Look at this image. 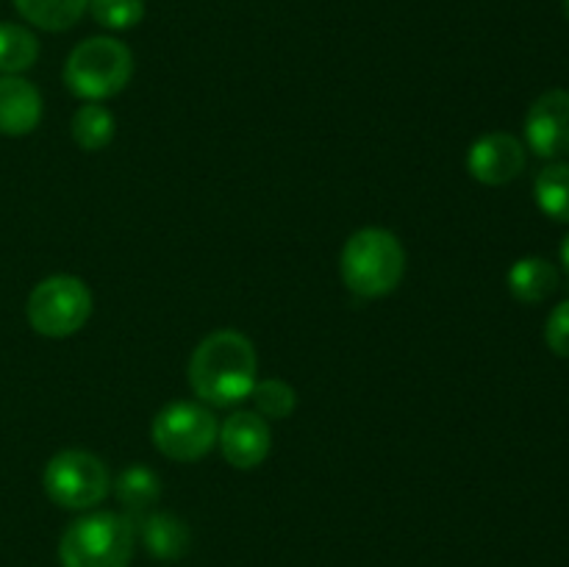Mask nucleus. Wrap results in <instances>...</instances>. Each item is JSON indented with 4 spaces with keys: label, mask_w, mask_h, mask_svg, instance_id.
<instances>
[{
    "label": "nucleus",
    "mask_w": 569,
    "mask_h": 567,
    "mask_svg": "<svg viewBox=\"0 0 569 567\" xmlns=\"http://www.w3.org/2000/svg\"><path fill=\"white\" fill-rule=\"evenodd\" d=\"M256 348L244 334L214 331L189 359V387L209 406H237L256 387Z\"/></svg>",
    "instance_id": "f257e3e1"
},
{
    "label": "nucleus",
    "mask_w": 569,
    "mask_h": 567,
    "mask_svg": "<svg viewBox=\"0 0 569 567\" xmlns=\"http://www.w3.org/2000/svg\"><path fill=\"white\" fill-rule=\"evenodd\" d=\"M406 250L387 228H361L342 248V281L359 298H383L403 281Z\"/></svg>",
    "instance_id": "f03ea898"
},
{
    "label": "nucleus",
    "mask_w": 569,
    "mask_h": 567,
    "mask_svg": "<svg viewBox=\"0 0 569 567\" xmlns=\"http://www.w3.org/2000/svg\"><path fill=\"white\" fill-rule=\"evenodd\" d=\"M137 526L117 511H92L72 523L59 543L61 567H128Z\"/></svg>",
    "instance_id": "7ed1b4c3"
},
{
    "label": "nucleus",
    "mask_w": 569,
    "mask_h": 567,
    "mask_svg": "<svg viewBox=\"0 0 569 567\" xmlns=\"http://www.w3.org/2000/svg\"><path fill=\"white\" fill-rule=\"evenodd\" d=\"M133 76V56L128 44L111 37H92L76 44L64 64V83L76 98L98 103L114 98Z\"/></svg>",
    "instance_id": "20e7f679"
},
{
    "label": "nucleus",
    "mask_w": 569,
    "mask_h": 567,
    "mask_svg": "<svg viewBox=\"0 0 569 567\" xmlns=\"http://www.w3.org/2000/svg\"><path fill=\"white\" fill-rule=\"evenodd\" d=\"M92 315V292L76 276H50L33 287L28 298V322L50 339L72 337Z\"/></svg>",
    "instance_id": "39448f33"
},
{
    "label": "nucleus",
    "mask_w": 569,
    "mask_h": 567,
    "mask_svg": "<svg viewBox=\"0 0 569 567\" xmlns=\"http://www.w3.org/2000/svg\"><path fill=\"white\" fill-rule=\"evenodd\" d=\"M109 467L89 450H59L44 467V493L61 509H92L109 495Z\"/></svg>",
    "instance_id": "423d86ee"
},
{
    "label": "nucleus",
    "mask_w": 569,
    "mask_h": 567,
    "mask_svg": "<svg viewBox=\"0 0 569 567\" xmlns=\"http://www.w3.org/2000/svg\"><path fill=\"white\" fill-rule=\"evenodd\" d=\"M150 434H153L156 448L167 459L198 461L214 448L220 428H217V417L211 415V409L189 404V400H176L153 417Z\"/></svg>",
    "instance_id": "0eeeda50"
},
{
    "label": "nucleus",
    "mask_w": 569,
    "mask_h": 567,
    "mask_svg": "<svg viewBox=\"0 0 569 567\" xmlns=\"http://www.w3.org/2000/svg\"><path fill=\"white\" fill-rule=\"evenodd\" d=\"M526 139L542 159L569 156V92L550 89L539 94L526 117Z\"/></svg>",
    "instance_id": "6e6552de"
},
{
    "label": "nucleus",
    "mask_w": 569,
    "mask_h": 567,
    "mask_svg": "<svg viewBox=\"0 0 569 567\" xmlns=\"http://www.w3.org/2000/svg\"><path fill=\"white\" fill-rule=\"evenodd\" d=\"M467 170L487 187H503L526 170V148L511 133H487L472 142L470 153H467Z\"/></svg>",
    "instance_id": "1a4fd4ad"
},
{
    "label": "nucleus",
    "mask_w": 569,
    "mask_h": 567,
    "mask_svg": "<svg viewBox=\"0 0 569 567\" xmlns=\"http://www.w3.org/2000/svg\"><path fill=\"white\" fill-rule=\"evenodd\" d=\"M217 439H220L228 465L239 467V470H253L270 456V422L256 411H237V415L228 417L220 426Z\"/></svg>",
    "instance_id": "9d476101"
},
{
    "label": "nucleus",
    "mask_w": 569,
    "mask_h": 567,
    "mask_svg": "<svg viewBox=\"0 0 569 567\" xmlns=\"http://www.w3.org/2000/svg\"><path fill=\"white\" fill-rule=\"evenodd\" d=\"M42 120V98L37 87L20 76L0 78V133L26 137Z\"/></svg>",
    "instance_id": "9b49d317"
},
{
    "label": "nucleus",
    "mask_w": 569,
    "mask_h": 567,
    "mask_svg": "<svg viewBox=\"0 0 569 567\" xmlns=\"http://www.w3.org/2000/svg\"><path fill=\"white\" fill-rule=\"evenodd\" d=\"M133 526H137L148 554L156 556V559L176 561L189 550L187 523L181 517L170 515V511H150V515H142V520L133 523Z\"/></svg>",
    "instance_id": "f8f14e48"
},
{
    "label": "nucleus",
    "mask_w": 569,
    "mask_h": 567,
    "mask_svg": "<svg viewBox=\"0 0 569 567\" xmlns=\"http://www.w3.org/2000/svg\"><path fill=\"white\" fill-rule=\"evenodd\" d=\"M559 287V270L542 256H526L509 270V292L520 304H542Z\"/></svg>",
    "instance_id": "ddd939ff"
},
{
    "label": "nucleus",
    "mask_w": 569,
    "mask_h": 567,
    "mask_svg": "<svg viewBox=\"0 0 569 567\" xmlns=\"http://www.w3.org/2000/svg\"><path fill=\"white\" fill-rule=\"evenodd\" d=\"M114 493L122 509L131 511V515H144V511H150V506L159 504L161 481L150 467L133 465L120 472V478L114 484Z\"/></svg>",
    "instance_id": "4468645a"
},
{
    "label": "nucleus",
    "mask_w": 569,
    "mask_h": 567,
    "mask_svg": "<svg viewBox=\"0 0 569 567\" xmlns=\"http://www.w3.org/2000/svg\"><path fill=\"white\" fill-rule=\"evenodd\" d=\"M17 11L42 31H67L89 9V0H14Z\"/></svg>",
    "instance_id": "2eb2a0df"
},
{
    "label": "nucleus",
    "mask_w": 569,
    "mask_h": 567,
    "mask_svg": "<svg viewBox=\"0 0 569 567\" xmlns=\"http://www.w3.org/2000/svg\"><path fill=\"white\" fill-rule=\"evenodd\" d=\"M537 203L550 220L569 222V161L548 165L533 181Z\"/></svg>",
    "instance_id": "dca6fc26"
},
{
    "label": "nucleus",
    "mask_w": 569,
    "mask_h": 567,
    "mask_svg": "<svg viewBox=\"0 0 569 567\" xmlns=\"http://www.w3.org/2000/svg\"><path fill=\"white\" fill-rule=\"evenodd\" d=\"M72 139L81 150H103L114 139V115L100 103H87L72 117Z\"/></svg>",
    "instance_id": "f3484780"
},
{
    "label": "nucleus",
    "mask_w": 569,
    "mask_h": 567,
    "mask_svg": "<svg viewBox=\"0 0 569 567\" xmlns=\"http://www.w3.org/2000/svg\"><path fill=\"white\" fill-rule=\"evenodd\" d=\"M39 56V42L28 28L17 22H0V72L17 76L33 67Z\"/></svg>",
    "instance_id": "a211bd4d"
},
{
    "label": "nucleus",
    "mask_w": 569,
    "mask_h": 567,
    "mask_svg": "<svg viewBox=\"0 0 569 567\" xmlns=\"http://www.w3.org/2000/svg\"><path fill=\"white\" fill-rule=\"evenodd\" d=\"M250 398L256 400L259 411L270 420H287L289 415L298 406V395L289 387L287 381H278V378H264V381H256Z\"/></svg>",
    "instance_id": "6ab92c4d"
},
{
    "label": "nucleus",
    "mask_w": 569,
    "mask_h": 567,
    "mask_svg": "<svg viewBox=\"0 0 569 567\" xmlns=\"http://www.w3.org/2000/svg\"><path fill=\"white\" fill-rule=\"evenodd\" d=\"M94 22L111 31H128L144 17V0H89Z\"/></svg>",
    "instance_id": "aec40b11"
},
{
    "label": "nucleus",
    "mask_w": 569,
    "mask_h": 567,
    "mask_svg": "<svg viewBox=\"0 0 569 567\" xmlns=\"http://www.w3.org/2000/svg\"><path fill=\"white\" fill-rule=\"evenodd\" d=\"M545 339H548V348L556 356L569 359V300L550 311L548 326H545Z\"/></svg>",
    "instance_id": "412c9836"
},
{
    "label": "nucleus",
    "mask_w": 569,
    "mask_h": 567,
    "mask_svg": "<svg viewBox=\"0 0 569 567\" xmlns=\"http://www.w3.org/2000/svg\"><path fill=\"white\" fill-rule=\"evenodd\" d=\"M561 265H565V270L569 276V233L565 237V242H561Z\"/></svg>",
    "instance_id": "4be33fe9"
},
{
    "label": "nucleus",
    "mask_w": 569,
    "mask_h": 567,
    "mask_svg": "<svg viewBox=\"0 0 569 567\" xmlns=\"http://www.w3.org/2000/svg\"><path fill=\"white\" fill-rule=\"evenodd\" d=\"M565 14H567V20H569V0H565Z\"/></svg>",
    "instance_id": "5701e85b"
}]
</instances>
